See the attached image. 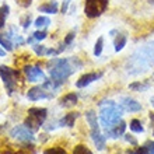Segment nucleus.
<instances>
[{
    "label": "nucleus",
    "instance_id": "39448f33",
    "mask_svg": "<svg viewBox=\"0 0 154 154\" xmlns=\"http://www.w3.org/2000/svg\"><path fill=\"white\" fill-rule=\"evenodd\" d=\"M0 77H2L8 94H13L14 91H17V87H18V83H20L18 70L8 67V66H0Z\"/></svg>",
    "mask_w": 154,
    "mask_h": 154
},
{
    "label": "nucleus",
    "instance_id": "7ed1b4c3",
    "mask_svg": "<svg viewBox=\"0 0 154 154\" xmlns=\"http://www.w3.org/2000/svg\"><path fill=\"white\" fill-rule=\"evenodd\" d=\"M77 66L80 65H74L73 59H52L49 62L51 79H53L55 81H57V83H60L63 85L66 79L74 73Z\"/></svg>",
    "mask_w": 154,
    "mask_h": 154
},
{
    "label": "nucleus",
    "instance_id": "f8f14e48",
    "mask_svg": "<svg viewBox=\"0 0 154 154\" xmlns=\"http://www.w3.org/2000/svg\"><path fill=\"white\" fill-rule=\"evenodd\" d=\"M121 105L123 106V109L129 111V112L142 111V105H140L136 100H133V98H130V97H122L121 98Z\"/></svg>",
    "mask_w": 154,
    "mask_h": 154
},
{
    "label": "nucleus",
    "instance_id": "bb28decb",
    "mask_svg": "<svg viewBox=\"0 0 154 154\" xmlns=\"http://www.w3.org/2000/svg\"><path fill=\"white\" fill-rule=\"evenodd\" d=\"M32 48L38 56H46V53H48V48L44 45H34Z\"/></svg>",
    "mask_w": 154,
    "mask_h": 154
},
{
    "label": "nucleus",
    "instance_id": "6e6552de",
    "mask_svg": "<svg viewBox=\"0 0 154 154\" xmlns=\"http://www.w3.org/2000/svg\"><path fill=\"white\" fill-rule=\"evenodd\" d=\"M52 97H53V93L49 91L44 84L32 87L27 93V98L29 101H39V100H46V98H52Z\"/></svg>",
    "mask_w": 154,
    "mask_h": 154
},
{
    "label": "nucleus",
    "instance_id": "423d86ee",
    "mask_svg": "<svg viewBox=\"0 0 154 154\" xmlns=\"http://www.w3.org/2000/svg\"><path fill=\"white\" fill-rule=\"evenodd\" d=\"M108 2L109 0H85L84 4V14L88 18H97L105 13L108 7Z\"/></svg>",
    "mask_w": 154,
    "mask_h": 154
},
{
    "label": "nucleus",
    "instance_id": "4c0bfd02",
    "mask_svg": "<svg viewBox=\"0 0 154 154\" xmlns=\"http://www.w3.org/2000/svg\"><path fill=\"white\" fill-rule=\"evenodd\" d=\"M151 104H153V106H154V97L151 98Z\"/></svg>",
    "mask_w": 154,
    "mask_h": 154
},
{
    "label": "nucleus",
    "instance_id": "f3484780",
    "mask_svg": "<svg viewBox=\"0 0 154 154\" xmlns=\"http://www.w3.org/2000/svg\"><path fill=\"white\" fill-rule=\"evenodd\" d=\"M85 119L90 125V130H100V125L97 121V114L94 111H87L85 112Z\"/></svg>",
    "mask_w": 154,
    "mask_h": 154
},
{
    "label": "nucleus",
    "instance_id": "c9c22d12",
    "mask_svg": "<svg viewBox=\"0 0 154 154\" xmlns=\"http://www.w3.org/2000/svg\"><path fill=\"white\" fill-rule=\"evenodd\" d=\"M150 119H151V123H153L151 126H154V112H150ZM153 134H154V132H153Z\"/></svg>",
    "mask_w": 154,
    "mask_h": 154
},
{
    "label": "nucleus",
    "instance_id": "2eb2a0df",
    "mask_svg": "<svg viewBox=\"0 0 154 154\" xmlns=\"http://www.w3.org/2000/svg\"><path fill=\"white\" fill-rule=\"evenodd\" d=\"M77 94L74 93H69L66 94V95H63V97L60 98V101H59V105L63 106V108H69V106H74L77 104Z\"/></svg>",
    "mask_w": 154,
    "mask_h": 154
},
{
    "label": "nucleus",
    "instance_id": "9b49d317",
    "mask_svg": "<svg viewBox=\"0 0 154 154\" xmlns=\"http://www.w3.org/2000/svg\"><path fill=\"white\" fill-rule=\"evenodd\" d=\"M125 130H126V122L119 121L118 123H115L112 128H109V129H105V136H108V137H112V139H118L119 136H123Z\"/></svg>",
    "mask_w": 154,
    "mask_h": 154
},
{
    "label": "nucleus",
    "instance_id": "5701e85b",
    "mask_svg": "<svg viewBox=\"0 0 154 154\" xmlns=\"http://www.w3.org/2000/svg\"><path fill=\"white\" fill-rule=\"evenodd\" d=\"M149 85H150V84L140 83V81H134V83H132V84L129 85V88L133 90V91H144V90L149 88Z\"/></svg>",
    "mask_w": 154,
    "mask_h": 154
},
{
    "label": "nucleus",
    "instance_id": "412c9836",
    "mask_svg": "<svg viewBox=\"0 0 154 154\" xmlns=\"http://www.w3.org/2000/svg\"><path fill=\"white\" fill-rule=\"evenodd\" d=\"M51 24V20H49L48 17H44V16H41V17H38L37 20H35V23H34V25L37 27L38 29H44V28H46L48 25Z\"/></svg>",
    "mask_w": 154,
    "mask_h": 154
},
{
    "label": "nucleus",
    "instance_id": "393cba45",
    "mask_svg": "<svg viewBox=\"0 0 154 154\" xmlns=\"http://www.w3.org/2000/svg\"><path fill=\"white\" fill-rule=\"evenodd\" d=\"M73 154H93V151L90 150L87 146H84V144H77L74 147Z\"/></svg>",
    "mask_w": 154,
    "mask_h": 154
},
{
    "label": "nucleus",
    "instance_id": "ddd939ff",
    "mask_svg": "<svg viewBox=\"0 0 154 154\" xmlns=\"http://www.w3.org/2000/svg\"><path fill=\"white\" fill-rule=\"evenodd\" d=\"M91 139H93L94 144L97 146L98 150H104L105 149V136L101 133V130H91Z\"/></svg>",
    "mask_w": 154,
    "mask_h": 154
},
{
    "label": "nucleus",
    "instance_id": "20e7f679",
    "mask_svg": "<svg viewBox=\"0 0 154 154\" xmlns=\"http://www.w3.org/2000/svg\"><path fill=\"white\" fill-rule=\"evenodd\" d=\"M48 116V109L46 108H31L28 111V115L25 118L24 125L28 128L31 132H37L44 125L45 119Z\"/></svg>",
    "mask_w": 154,
    "mask_h": 154
},
{
    "label": "nucleus",
    "instance_id": "7c9ffc66",
    "mask_svg": "<svg viewBox=\"0 0 154 154\" xmlns=\"http://www.w3.org/2000/svg\"><path fill=\"white\" fill-rule=\"evenodd\" d=\"M21 24H23V27H24V28H28L29 25H31V17H29V16H24L23 18H21Z\"/></svg>",
    "mask_w": 154,
    "mask_h": 154
},
{
    "label": "nucleus",
    "instance_id": "f704fd0d",
    "mask_svg": "<svg viewBox=\"0 0 154 154\" xmlns=\"http://www.w3.org/2000/svg\"><path fill=\"white\" fill-rule=\"evenodd\" d=\"M125 139H126V140H128V142H129V143H132L133 146H136V144H137V142H136V139H133V137H132V136H130V134H126V136H125Z\"/></svg>",
    "mask_w": 154,
    "mask_h": 154
},
{
    "label": "nucleus",
    "instance_id": "f257e3e1",
    "mask_svg": "<svg viewBox=\"0 0 154 154\" xmlns=\"http://www.w3.org/2000/svg\"><path fill=\"white\" fill-rule=\"evenodd\" d=\"M154 66V42L144 45L133 53L128 63V72L130 74H139Z\"/></svg>",
    "mask_w": 154,
    "mask_h": 154
},
{
    "label": "nucleus",
    "instance_id": "2f4dec72",
    "mask_svg": "<svg viewBox=\"0 0 154 154\" xmlns=\"http://www.w3.org/2000/svg\"><path fill=\"white\" fill-rule=\"evenodd\" d=\"M17 4H20L21 7H28L29 4L32 3V0H16Z\"/></svg>",
    "mask_w": 154,
    "mask_h": 154
},
{
    "label": "nucleus",
    "instance_id": "c85d7f7f",
    "mask_svg": "<svg viewBox=\"0 0 154 154\" xmlns=\"http://www.w3.org/2000/svg\"><path fill=\"white\" fill-rule=\"evenodd\" d=\"M74 37H76V32L74 31H70L67 35H66V38H65V45H70L72 42H73V39H74Z\"/></svg>",
    "mask_w": 154,
    "mask_h": 154
},
{
    "label": "nucleus",
    "instance_id": "1a4fd4ad",
    "mask_svg": "<svg viewBox=\"0 0 154 154\" xmlns=\"http://www.w3.org/2000/svg\"><path fill=\"white\" fill-rule=\"evenodd\" d=\"M24 74L27 77V81H29V83H37V81L44 83L46 80L44 72L38 66H24Z\"/></svg>",
    "mask_w": 154,
    "mask_h": 154
},
{
    "label": "nucleus",
    "instance_id": "a878e982",
    "mask_svg": "<svg viewBox=\"0 0 154 154\" xmlns=\"http://www.w3.org/2000/svg\"><path fill=\"white\" fill-rule=\"evenodd\" d=\"M44 154H67V151L62 147H49L44 151Z\"/></svg>",
    "mask_w": 154,
    "mask_h": 154
},
{
    "label": "nucleus",
    "instance_id": "6ab92c4d",
    "mask_svg": "<svg viewBox=\"0 0 154 154\" xmlns=\"http://www.w3.org/2000/svg\"><path fill=\"white\" fill-rule=\"evenodd\" d=\"M0 45L3 46L7 52H11L13 51V41L10 39V37H7V34H0Z\"/></svg>",
    "mask_w": 154,
    "mask_h": 154
},
{
    "label": "nucleus",
    "instance_id": "9d476101",
    "mask_svg": "<svg viewBox=\"0 0 154 154\" xmlns=\"http://www.w3.org/2000/svg\"><path fill=\"white\" fill-rule=\"evenodd\" d=\"M102 77V72H91V73L83 74V76L76 81V87L77 88H84L87 85H90L91 83H94L95 80L101 79Z\"/></svg>",
    "mask_w": 154,
    "mask_h": 154
},
{
    "label": "nucleus",
    "instance_id": "aec40b11",
    "mask_svg": "<svg viewBox=\"0 0 154 154\" xmlns=\"http://www.w3.org/2000/svg\"><path fill=\"white\" fill-rule=\"evenodd\" d=\"M8 11H10V7L7 4H3L0 7V29L4 28V24H6V18L8 16Z\"/></svg>",
    "mask_w": 154,
    "mask_h": 154
},
{
    "label": "nucleus",
    "instance_id": "72a5a7b5",
    "mask_svg": "<svg viewBox=\"0 0 154 154\" xmlns=\"http://www.w3.org/2000/svg\"><path fill=\"white\" fill-rule=\"evenodd\" d=\"M69 4H70V0H63V4H62V14L67 13V8H69Z\"/></svg>",
    "mask_w": 154,
    "mask_h": 154
},
{
    "label": "nucleus",
    "instance_id": "4be33fe9",
    "mask_svg": "<svg viewBox=\"0 0 154 154\" xmlns=\"http://www.w3.org/2000/svg\"><path fill=\"white\" fill-rule=\"evenodd\" d=\"M129 126H130V130L134 132V133H143L144 132V128H143L142 122L139 121V119H132Z\"/></svg>",
    "mask_w": 154,
    "mask_h": 154
},
{
    "label": "nucleus",
    "instance_id": "c756f323",
    "mask_svg": "<svg viewBox=\"0 0 154 154\" xmlns=\"http://www.w3.org/2000/svg\"><path fill=\"white\" fill-rule=\"evenodd\" d=\"M144 146L147 149V154H154V142L153 140H149V142L144 143Z\"/></svg>",
    "mask_w": 154,
    "mask_h": 154
},
{
    "label": "nucleus",
    "instance_id": "473e14b6",
    "mask_svg": "<svg viewBox=\"0 0 154 154\" xmlns=\"http://www.w3.org/2000/svg\"><path fill=\"white\" fill-rule=\"evenodd\" d=\"M132 154H147V149H146V146L143 144L142 147H137V149H136V150H134Z\"/></svg>",
    "mask_w": 154,
    "mask_h": 154
},
{
    "label": "nucleus",
    "instance_id": "4468645a",
    "mask_svg": "<svg viewBox=\"0 0 154 154\" xmlns=\"http://www.w3.org/2000/svg\"><path fill=\"white\" fill-rule=\"evenodd\" d=\"M38 10L42 13H48V14H56L57 10H59V6H57V2L56 0H49L46 3L41 4Z\"/></svg>",
    "mask_w": 154,
    "mask_h": 154
},
{
    "label": "nucleus",
    "instance_id": "b1692460",
    "mask_svg": "<svg viewBox=\"0 0 154 154\" xmlns=\"http://www.w3.org/2000/svg\"><path fill=\"white\" fill-rule=\"evenodd\" d=\"M102 48H104V38L100 37L97 39V42H95V45H94V55L100 56L102 53Z\"/></svg>",
    "mask_w": 154,
    "mask_h": 154
},
{
    "label": "nucleus",
    "instance_id": "0eeeda50",
    "mask_svg": "<svg viewBox=\"0 0 154 154\" xmlns=\"http://www.w3.org/2000/svg\"><path fill=\"white\" fill-rule=\"evenodd\" d=\"M34 132L27 128L25 125H18L16 128H13L11 132H10V136L13 139H16L21 143H32L34 142Z\"/></svg>",
    "mask_w": 154,
    "mask_h": 154
},
{
    "label": "nucleus",
    "instance_id": "a211bd4d",
    "mask_svg": "<svg viewBox=\"0 0 154 154\" xmlns=\"http://www.w3.org/2000/svg\"><path fill=\"white\" fill-rule=\"evenodd\" d=\"M126 42H128V38H126V35H123V34H118L116 37H115V39H114L115 51H116V52L122 51V49L125 48Z\"/></svg>",
    "mask_w": 154,
    "mask_h": 154
},
{
    "label": "nucleus",
    "instance_id": "e433bc0d",
    "mask_svg": "<svg viewBox=\"0 0 154 154\" xmlns=\"http://www.w3.org/2000/svg\"><path fill=\"white\" fill-rule=\"evenodd\" d=\"M0 56H6V51H3L2 48H0Z\"/></svg>",
    "mask_w": 154,
    "mask_h": 154
},
{
    "label": "nucleus",
    "instance_id": "f03ea898",
    "mask_svg": "<svg viewBox=\"0 0 154 154\" xmlns=\"http://www.w3.org/2000/svg\"><path fill=\"white\" fill-rule=\"evenodd\" d=\"M123 114V106L118 105L116 102L102 101L100 102V122L104 129H109L115 123L121 121V116Z\"/></svg>",
    "mask_w": 154,
    "mask_h": 154
},
{
    "label": "nucleus",
    "instance_id": "dca6fc26",
    "mask_svg": "<svg viewBox=\"0 0 154 154\" xmlns=\"http://www.w3.org/2000/svg\"><path fill=\"white\" fill-rule=\"evenodd\" d=\"M79 116H80L79 112H69V114H66L65 116L59 121V125L60 126H67V128H73L74 122H76V119Z\"/></svg>",
    "mask_w": 154,
    "mask_h": 154
},
{
    "label": "nucleus",
    "instance_id": "cd10ccee",
    "mask_svg": "<svg viewBox=\"0 0 154 154\" xmlns=\"http://www.w3.org/2000/svg\"><path fill=\"white\" fill-rule=\"evenodd\" d=\"M46 31H44V29H38V31H35V32L32 34V37H34V39L35 41H42V39H45L46 38Z\"/></svg>",
    "mask_w": 154,
    "mask_h": 154
}]
</instances>
